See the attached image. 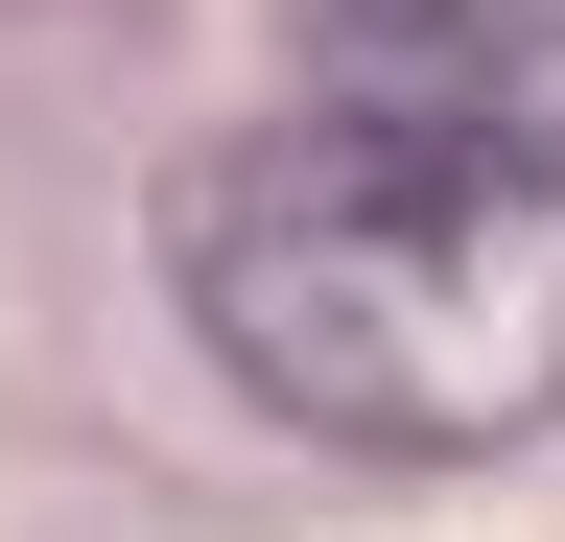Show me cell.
I'll return each instance as SVG.
<instances>
[{"mask_svg": "<svg viewBox=\"0 0 565 542\" xmlns=\"http://www.w3.org/2000/svg\"><path fill=\"white\" fill-rule=\"evenodd\" d=\"M166 284L212 330V378H259L282 425L377 448V471H471L565 425V142L519 118H259L166 189Z\"/></svg>", "mask_w": 565, "mask_h": 542, "instance_id": "obj_1", "label": "cell"}, {"mask_svg": "<svg viewBox=\"0 0 565 542\" xmlns=\"http://www.w3.org/2000/svg\"><path fill=\"white\" fill-rule=\"evenodd\" d=\"M307 47L401 118H519L565 142V0H307Z\"/></svg>", "mask_w": 565, "mask_h": 542, "instance_id": "obj_2", "label": "cell"}]
</instances>
